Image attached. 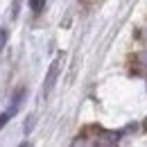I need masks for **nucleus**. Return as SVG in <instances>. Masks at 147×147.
I'll return each instance as SVG.
<instances>
[{
  "mask_svg": "<svg viewBox=\"0 0 147 147\" xmlns=\"http://www.w3.org/2000/svg\"><path fill=\"white\" fill-rule=\"evenodd\" d=\"M43 7H45V0H30V9H32V14H41L43 11Z\"/></svg>",
  "mask_w": 147,
  "mask_h": 147,
  "instance_id": "nucleus-3",
  "label": "nucleus"
},
{
  "mask_svg": "<svg viewBox=\"0 0 147 147\" xmlns=\"http://www.w3.org/2000/svg\"><path fill=\"white\" fill-rule=\"evenodd\" d=\"M7 38H9V34H7V30H0V52L5 50V45H7Z\"/></svg>",
  "mask_w": 147,
  "mask_h": 147,
  "instance_id": "nucleus-5",
  "label": "nucleus"
},
{
  "mask_svg": "<svg viewBox=\"0 0 147 147\" xmlns=\"http://www.w3.org/2000/svg\"><path fill=\"white\" fill-rule=\"evenodd\" d=\"M32 127H34V115H27V122L23 125V131H25V136H30Z\"/></svg>",
  "mask_w": 147,
  "mask_h": 147,
  "instance_id": "nucleus-4",
  "label": "nucleus"
},
{
  "mask_svg": "<svg viewBox=\"0 0 147 147\" xmlns=\"http://www.w3.org/2000/svg\"><path fill=\"white\" fill-rule=\"evenodd\" d=\"M18 7H20V0H14V11H11L14 16H18Z\"/></svg>",
  "mask_w": 147,
  "mask_h": 147,
  "instance_id": "nucleus-6",
  "label": "nucleus"
},
{
  "mask_svg": "<svg viewBox=\"0 0 147 147\" xmlns=\"http://www.w3.org/2000/svg\"><path fill=\"white\" fill-rule=\"evenodd\" d=\"M23 97H25V88H18V91L14 93V97H11V107L0 115V129H2L11 118H14V115H16V113H18V107H20V102H23Z\"/></svg>",
  "mask_w": 147,
  "mask_h": 147,
  "instance_id": "nucleus-1",
  "label": "nucleus"
},
{
  "mask_svg": "<svg viewBox=\"0 0 147 147\" xmlns=\"http://www.w3.org/2000/svg\"><path fill=\"white\" fill-rule=\"evenodd\" d=\"M57 75H59V59H55V61L50 63V70L45 75V86H43V93H45V95L52 91V86H55V82H57Z\"/></svg>",
  "mask_w": 147,
  "mask_h": 147,
  "instance_id": "nucleus-2",
  "label": "nucleus"
}]
</instances>
